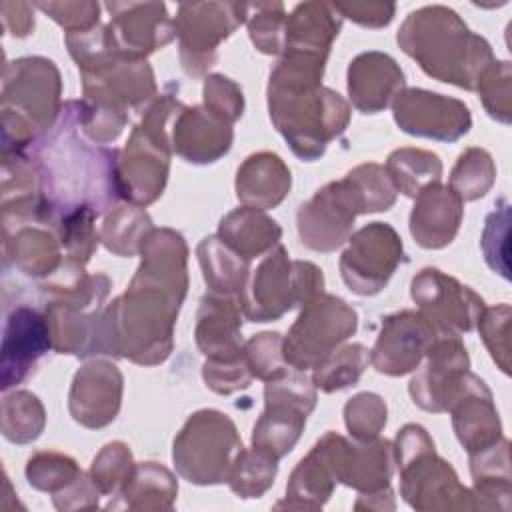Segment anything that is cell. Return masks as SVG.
<instances>
[{
	"mask_svg": "<svg viewBox=\"0 0 512 512\" xmlns=\"http://www.w3.org/2000/svg\"><path fill=\"white\" fill-rule=\"evenodd\" d=\"M78 130L80 106L78 100H72L62 106L50 132L22 150L38 170L50 224L62 212L76 208L102 214L122 196L118 150L92 146L82 140Z\"/></svg>",
	"mask_w": 512,
	"mask_h": 512,
	"instance_id": "obj_1",
	"label": "cell"
},
{
	"mask_svg": "<svg viewBox=\"0 0 512 512\" xmlns=\"http://www.w3.org/2000/svg\"><path fill=\"white\" fill-rule=\"evenodd\" d=\"M324 64L322 60L284 56L270 72V118L302 160L322 156L350 118L344 98L320 86Z\"/></svg>",
	"mask_w": 512,
	"mask_h": 512,
	"instance_id": "obj_2",
	"label": "cell"
},
{
	"mask_svg": "<svg viewBox=\"0 0 512 512\" xmlns=\"http://www.w3.org/2000/svg\"><path fill=\"white\" fill-rule=\"evenodd\" d=\"M398 44L426 74L468 90L478 86V78L492 60L488 42L472 34L446 6L410 12L398 30Z\"/></svg>",
	"mask_w": 512,
	"mask_h": 512,
	"instance_id": "obj_3",
	"label": "cell"
},
{
	"mask_svg": "<svg viewBox=\"0 0 512 512\" xmlns=\"http://www.w3.org/2000/svg\"><path fill=\"white\" fill-rule=\"evenodd\" d=\"M2 150H28L60 116V74L52 60L24 56L2 72Z\"/></svg>",
	"mask_w": 512,
	"mask_h": 512,
	"instance_id": "obj_4",
	"label": "cell"
},
{
	"mask_svg": "<svg viewBox=\"0 0 512 512\" xmlns=\"http://www.w3.org/2000/svg\"><path fill=\"white\" fill-rule=\"evenodd\" d=\"M180 108L182 104L170 94L160 96L134 128L124 148L118 164L120 192L122 198L136 206L154 202L164 190L170 160L168 122L176 118Z\"/></svg>",
	"mask_w": 512,
	"mask_h": 512,
	"instance_id": "obj_5",
	"label": "cell"
},
{
	"mask_svg": "<svg viewBox=\"0 0 512 512\" xmlns=\"http://www.w3.org/2000/svg\"><path fill=\"white\" fill-rule=\"evenodd\" d=\"M322 272L302 260H288L284 246H274L256 268L240 296L244 316L252 322L280 318L296 304H306L322 292Z\"/></svg>",
	"mask_w": 512,
	"mask_h": 512,
	"instance_id": "obj_6",
	"label": "cell"
},
{
	"mask_svg": "<svg viewBox=\"0 0 512 512\" xmlns=\"http://www.w3.org/2000/svg\"><path fill=\"white\" fill-rule=\"evenodd\" d=\"M242 450L234 422L218 410H200L188 418L174 440V464L188 482H226Z\"/></svg>",
	"mask_w": 512,
	"mask_h": 512,
	"instance_id": "obj_7",
	"label": "cell"
},
{
	"mask_svg": "<svg viewBox=\"0 0 512 512\" xmlns=\"http://www.w3.org/2000/svg\"><path fill=\"white\" fill-rule=\"evenodd\" d=\"M358 314L344 300L320 292L304 304L282 340L286 364L296 370L316 368L334 348L356 332Z\"/></svg>",
	"mask_w": 512,
	"mask_h": 512,
	"instance_id": "obj_8",
	"label": "cell"
},
{
	"mask_svg": "<svg viewBox=\"0 0 512 512\" xmlns=\"http://www.w3.org/2000/svg\"><path fill=\"white\" fill-rule=\"evenodd\" d=\"M364 212H368L366 198L356 180L346 174L300 206L296 216L300 240L312 250L332 252L348 240L354 218Z\"/></svg>",
	"mask_w": 512,
	"mask_h": 512,
	"instance_id": "obj_9",
	"label": "cell"
},
{
	"mask_svg": "<svg viewBox=\"0 0 512 512\" xmlns=\"http://www.w3.org/2000/svg\"><path fill=\"white\" fill-rule=\"evenodd\" d=\"M246 20V4L200 2L180 4L174 30L180 38L182 66L190 76H200L216 60L218 44Z\"/></svg>",
	"mask_w": 512,
	"mask_h": 512,
	"instance_id": "obj_10",
	"label": "cell"
},
{
	"mask_svg": "<svg viewBox=\"0 0 512 512\" xmlns=\"http://www.w3.org/2000/svg\"><path fill=\"white\" fill-rule=\"evenodd\" d=\"M402 258V242L396 230L382 222L360 228L340 258V272L352 292L378 294L394 274Z\"/></svg>",
	"mask_w": 512,
	"mask_h": 512,
	"instance_id": "obj_11",
	"label": "cell"
},
{
	"mask_svg": "<svg viewBox=\"0 0 512 512\" xmlns=\"http://www.w3.org/2000/svg\"><path fill=\"white\" fill-rule=\"evenodd\" d=\"M106 10L110 12V24L104 26L106 42L126 58L144 60L176 36L162 2H108Z\"/></svg>",
	"mask_w": 512,
	"mask_h": 512,
	"instance_id": "obj_12",
	"label": "cell"
},
{
	"mask_svg": "<svg viewBox=\"0 0 512 512\" xmlns=\"http://www.w3.org/2000/svg\"><path fill=\"white\" fill-rule=\"evenodd\" d=\"M410 292L440 334L458 336L472 330L484 310L482 298L436 268H424L414 276Z\"/></svg>",
	"mask_w": 512,
	"mask_h": 512,
	"instance_id": "obj_13",
	"label": "cell"
},
{
	"mask_svg": "<svg viewBox=\"0 0 512 512\" xmlns=\"http://www.w3.org/2000/svg\"><path fill=\"white\" fill-rule=\"evenodd\" d=\"M392 106L396 124L414 136L452 142L470 128V112L460 100L428 90H400Z\"/></svg>",
	"mask_w": 512,
	"mask_h": 512,
	"instance_id": "obj_14",
	"label": "cell"
},
{
	"mask_svg": "<svg viewBox=\"0 0 512 512\" xmlns=\"http://www.w3.org/2000/svg\"><path fill=\"white\" fill-rule=\"evenodd\" d=\"M440 332L422 312H398L384 318L382 332L370 354L374 368L388 376L414 370Z\"/></svg>",
	"mask_w": 512,
	"mask_h": 512,
	"instance_id": "obj_15",
	"label": "cell"
},
{
	"mask_svg": "<svg viewBox=\"0 0 512 512\" xmlns=\"http://www.w3.org/2000/svg\"><path fill=\"white\" fill-rule=\"evenodd\" d=\"M48 348L52 338L46 316L26 304L14 306L4 320L0 388L6 392L26 380Z\"/></svg>",
	"mask_w": 512,
	"mask_h": 512,
	"instance_id": "obj_16",
	"label": "cell"
},
{
	"mask_svg": "<svg viewBox=\"0 0 512 512\" xmlns=\"http://www.w3.org/2000/svg\"><path fill=\"white\" fill-rule=\"evenodd\" d=\"M336 480L364 492L388 488L394 470V448L388 440H364L350 444L328 432L322 440Z\"/></svg>",
	"mask_w": 512,
	"mask_h": 512,
	"instance_id": "obj_17",
	"label": "cell"
},
{
	"mask_svg": "<svg viewBox=\"0 0 512 512\" xmlns=\"http://www.w3.org/2000/svg\"><path fill=\"white\" fill-rule=\"evenodd\" d=\"M4 270L14 266L26 276H52L60 262V238L52 224L40 218H2Z\"/></svg>",
	"mask_w": 512,
	"mask_h": 512,
	"instance_id": "obj_18",
	"label": "cell"
},
{
	"mask_svg": "<svg viewBox=\"0 0 512 512\" xmlns=\"http://www.w3.org/2000/svg\"><path fill=\"white\" fill-rule=\"evenodd\" d=\"M122 374L112 362L94 360L82 366L70 390V414L86 428H102L118 414Z\"/></svg>",
	"mask_w": 512,
	"mask_h": 512,
	"instance_id": "obj_19",
	"label": "cell"
},
{
	"mask_svg": "<svg viewBox=\"0 0 512 512\" xmlns=\"http://www.w3.org/2000/svg\"><path fill=\"white\" fill-rule=\"evenodd\" d=\"M232 128L208 108H182L172 122V146L186 162L208 164L230 150Z\"/></svg>",
	"mask_w": 512,
	"mask_h": 512,
	"instance_id": "obj_20",
	"label": "cell"
},
{
	"mask_svg": "<svg viewBox=\"0 0 512 512\" xmlns=\"http://www.w3.org/2000/svg\"><path fill=\"white\" fill-rule=\"evenodd\" d=\"M340 26L342 16L332 4H298L286 18L282 52L290 58H312L326 62L332 40L338 36Z\"/></svg>",
	"mask_w": 512,
	"mask_h": 512,
	"instance_id": "obj_21",
	"label": "cell"
},
{
	"mask_svg": "<svg viewBox=\"0 0 512 512\" xmlns=\"http://www.w3.org/2000/svg\"><path fill=\"white\" fill-rule=\"evenodd\" d=\"M404 86V74L398 64L382 52H364L350 62L348 94L364 114H376L394 100Z\"/></svg>",
	"mask_w": 512,
	"mask_h": 512,
	"instance_id": "obj_22",
	"label": "cell"
},
{
	"mask_svg": "<svg viewBox=\"0 0 512 512\" xmlns=\"http://www.w3.org/2000/svg\"><path fill=\"white\" fill-rule=\"evenodd\" d=\"M240 304L234 296L206 294L196 322V344L210 360H226L242 354Z\"/></svg>",
	"mask_w": 512,
	"mask_h": 512,
	"instance_id": "obj_23",
	"label": "cell"
},
{
	"mask_svg": "<svg viewBox=\"0 0 512 512\" xmlns=\"http://www.w3.org/2000/svg\"><path fill=\"white\" fill-rule=\"evenodd\" d=\"M462 220V200L448 188L432 184L416 196L410 214V232L424 248H442L452 242Z\"/></svg>",
	"mask_w": 512,
	"mask_h": 512,
	"instance_id": "obj_24",
	"label": "cell"
},
{
	"mask_svg": "<svg viewBox=\"0 0 512 512\" xmlns=\"http://www.w3.org/2000/svg\"><path fill=\"white\" fill-rule=\"evenodd\" d=\"M290 190V170L280 156L258 152L246 158L236 174L238 200L256 210L278 206Z\"/></svg>",
	"mask_w": 512,
	"mask_h": 512,
	"instance_id": "obj_25",
	"label": "cell"
},
{
	"mask_svg": "<svg viewBox=\"0 0 512 512\" xmlns=\"http://www.w3.org/2000/svg\"><path fill=\"white\" fill-rule=\"evenodd\" d=\"M280 234L282 230L272 218L248 206L224 216L218 228V238L248 262L278 246Z\"/></svg>",
	"mask_w": 512,
	"mask_h": 512,
	"instance_id": "obj_26",
	"label": "cell"
},
{
	"mask_svg": "<svg viewBox=\"0 0 512 512\" xmlns=\"http://www.w3.org/2000/svg\"><path fill=\"white\" fill-rule=\"evenodd\" d=\"M200 266L204 270V280L214 294L234 296L240 300L246 278H248V260L236 254L226 242L218 236H208L198 246Z\"/></svg>",
	"mask_w": 512,
	"mask_h": 512,
	"instance_id": "obj_27",
	"label": "cell"
},
{
	"mask_svg": "<svg viewBox=\"0 0 512 512\" xmlns=\"http://www.w3.org/2000/svg\"><path fill=\"white\" fill-rule=\"evenodd\" d=\"M308 412L286 404V402H266V410L254 424L252 446L268 452L276 460L292 450L300 432L304 428Z\"/></svg>",
	"mask_w": 512,
	"mask_h": 512,
	"instance_id": "obj_28",
	"label": "cell"
},
{
	"mask_svg": "<svg viewBox=\"0 0 512 512\" xmlns=\"http://www.w3.org/2000/svg\"><path fill=\"white\" fill-rule=\"evenodd\" d=\"M386 172L398 192L416 198L422 190L438 184L442 164L436 154L418 148H400L388 156Z\"/></svg>",
	"mask_w": 512,
	"mask_h": 512,
	"instance_id": "obj_29",
	"label": "cell"
},
{
	"mask_svg": "<svg viewBox=\"0 0 512 512\" xmlns=\"http://www.w3.org/2000/svg\"><path fill=\"white\" fill-rule=\"evenodd\" d=\"M334 482L336 478L332 474L326 450L318 440L310 454L302 458L296 470L292 472L286 496L294 500L300 498L296 506H322L324 500L332 494Z\"/></svg>",
	"mask_w": 512,
	"mask_h": 512,
	"instance_id": "obj_30",
	"label": "cell"
},
{
	"mask_svg": "<svg viewBox=\"0 0 512 512\" xmlns=\"http://www.w3.org/2000/svg\"><path fill=\"white\" fill-rule=\"evenodd\" d=\"M178 492L174 476L156 462H142L134 466V472L122 496L132 508H170Z\"/></svg>",
	"mask_w": 512,
	"mask_h": 512,
	"instance_id": "obj_31",
	"label": "cell"
},
{
	"mask_svg": "<svg viewBox=\"0 0 512 512\" xmlns=\"http://www.w3.org/2000/svg\"><path fill=\"white\" fill-rule=\"evenodd\" d=\"M44 406L26 390H14L2 398V436L16 444L32 442L44 428Z\"/></svg>",
	"mask_w": 512,
	"mask_h": 512,
	"instance_id": "obj_32",
	"label": "cell"
},
{
	"mask_svg": "<svg viewBox=\"0 0 512 512\" xmlns=\"http://www.w3.org/2000/svg\"><path fill=\"white\" fill-rule=\"evenodd\" d=\"M152 230L150 216L136 204L116 208L102 226L100 238L104 246L118 256H134L148 232Z\"/></svg>",
	"mask_w": 512,
	"mask_h": 512,
	"instance_id": "obj_33",
	"label": "cell"
},
{
	"mask_svg": "<svg viewBox=\"0 0 512 512\" xmlns=\"http://www.w3.org/2000/svg\"><path fill=\"white\" fill-rule=\"evenodd\" d=\"M370 362V354L362 344H348L340 350L330 352L314 368V386L324 392L342 390L354 386Z\"/></svg>",
	"mask_w": 512,
	"mask_h": 512,
	"instance_id": "obj_34",
	"label": "cell"
},
{
	"mask_svg": "<svg viewBox=\"0 0 512 512\" xmlns=\"http://www.w3.org/2000/svg\"><path fill=\"white\" fill-rule=\"evenodd\" d=\"M276 476V458L252 446L240 450L228 474L230 488L242 498H258L264 494Z\"/></svg>",
	"mask_w": 512,
	"mask_h": 512,
	"instance_id": "obj_35",
	"label": "cell"
},
{
	"mask_svg": "<svg viewBox=\"0 0 512 512\" xmlns=\"http://www.w3.org/2000/svg\"><path fill=\"white\" fill-rule=\"evenodd\" d=\"M286 12L280 2L246 4V24L254 46L264 54H280L284 48Z\"/></svg>",
	"mask_w": 512,
	"mask_h": 512,
	"instance_id": "obj_36",
	"label": "cell"
},
{
	"mask_svg": "<svg viewBox=\"0 0 512 512\" xmlns=\"http://www.w3.org/2000/svg\"><path fill=\"white\" fill-rule=\"evenodd\" d=\"M492 180H494L492 158L484 150L470 148L458 158V164L452 170L448 188L460 200H474L486 194Z\"/></svg>",
	"mask_w": 512,
	"mask_h": 512,
	"instance_id": "obj_37",
	"label": "cell"
},
{
	"mask_svg": "<svg viewBox=\"0 0 512 512\" xmlns=\"http://www.w3.org/2000/svg\"><path fill=\"white\" fill-rule=\"evenodd\" d=\"M82 472L76 462L58 452H38L26 464V478L30 486L58 494L68 488Z\"/></svg>",
	"mask_w": 512,
	"mask_h": 512,
	"instance_id": "obj_38",
	"label": "cell"
},
{
	"mask_svg": "<svg viewBox=\"0 0 512 512\" xmlns=\"http://www.w3.org/2000/svg\"><path fill=\"white\" fill-rule=\"evenodd\" d=\"M134 472L132 454L126 444L112 442L92 462V482L104 494L122 490Z\"/></svg>",
	"mask_w": 512,
	"mask_h": 512,
	"instance_id": "obj_39",
	"label": "cell"
},
{
	"mask_svg": "<svg viewBox=\"0 0 512 512\" xmlns=\"http://www.w3.org/2000/svg\"><path fill=\"white\" fill-rule=\"evenodd\" d=\"M242 350H244V360L254 378H262L268 382L288 372L286 360L282 354V338L278 332L256 334L244 344Z\"/></svg>",
	"mask_w": 512,
	"mask_h": 512,
	"instance_id": "obj_40",
	"label": "cell"
},
{
	"mask_svg": "<svg viewBox=\"0 0 512 512\" xmlns=\"http://www.w3.org/2000/svg\"><path fill=\"white\" fill-rule=\"evenodd\" d=\"M344 418L350 434L358 442L374 440L386 424V404L378 394L364 392L346 404Z\"/></svg>",
	"mask_w": 512,
	"mask_h": 512,
	"instance_id": "obj_41",
	"label": "cell"
},
{
	"mask_svg": "<svg viewBox=\"0 0 512 512\" xmlns=\"http://www.w3.org/2000/svg\"><path fill=\"white\" fill-rule=\"evenodd\" d=\"M204 108H208L212 114H216L224 122L232 124L242 116V108H244L242 90L230 78L212 74L204 82Z\"/></svg>",
	"mask_w": 512,
	"mask_h": 512,
	"instance_id": "obj_42",
	"label": "cell"
},
{
	"mask_svg": "<svg viewBox=\"0 0 512 512\" xmlns=\"http://www.w3.org/2000/svg\"><path fill=\"white\" fill-rule=\"evenodd\" d=\"M36 8L66 28V32H82L98 26L100 6L96 2H38Z\"/></svg>",
	"mask_w": 512,
	"mask_h": 512,
	"instance_id": "obj_43",
	"label": "cell"
},
{
	"mask_svg": "<svg viewBox=\"0 0 512 512\" xmlns=\"http://www.w3.org/2000/svg\"><path fill=\"white\" fill-rule=\"evenodd\" d=\"M332 6L340 16L370 28L386 26L392 20L396 10V6L388 2H350V4H332Z\"/></svg>",
	"mask_w": 512,
	"mask_h": 512,
	"instance_id": "obj_44",
	"label": "cell"
},
{
	"mask_svg": "<svg viewBox=\"0 0 512 512\" xmlns=\"http://www.w3.org/2000/svg\"><path fill=\"white\" fill-rule=\"evenodd\" d=\"M2 26L14 38H24L34 30V6L28 2H2Z\"/></svg>",
	"mask_w": 512,
	"mask_h": 512,
	"instance_id": "obj_45",
	"label": "cell"
}]
</instances>
